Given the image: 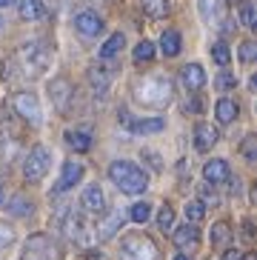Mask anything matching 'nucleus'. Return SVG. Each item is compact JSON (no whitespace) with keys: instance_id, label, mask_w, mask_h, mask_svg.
I'll return each mask as SVG.
<instances>
[{"instance_id":"f257e3e1","label":"nucleus","mask_w":257,"mask_h":260,"mask_svg":"<svg viewBox=\"0 0 257 260\" xmlns=\"http://www.w3.org/2000/svg\"><path fill=\"white\" fill-rule=\"evenodd\" d=\"M49 66H52V49L46 46L43 40H29L15 52V60H9L3 66V75L9 80H17V75L38 80L49 72Z\"/></svg>"},{"instance_id":"f03ea898","label":"nucleus","mask_w":257,"mask_h":260,"mask_svg":"<svg viewBox=\"0 0 257 260\" xmlns=\"http://www.w3.org/2000/svg\"><path fill=\"white\" fill-rule=\"evenodd\" d=\"M132 94H135V100L143 103V106L166 109L174 98V86L166 75H146V77H140V80H135Z\"/></svg>"},{"instance_id":"7ed1b4c3","label":"nucleus","mask_w":257,"mask_h":260,"mask_svg":"<svg viewBox=\"0 0 257 260\" xmlns=\"http://www.w3.org/2000/svg\"><path fill=\"white\" fill-rule=\"evenodd\" d=\"M109 180H112L123 194H143L149 186V177L137 163L132 160H114L109 166Z\"/></svg>"},{"instance_id":"20e7f679","label":"nucleus","mask_w":257,"mask_h":260,"mask_svg":"<svg viewBox=\"0 0 257 260\" xmlns=\"http://www.w3.org/2000/svg\"><path fill=\"white\" fill-rule=\"evenodd\" d=\"M120 257L123 260H157V243L146 235H126L120 240Z\"/></svg>"},{"instance_id":"39448f33","label":"nucleus","mask_w":257,"mask_h":260,"mask_svg":"<svg viewBox=\"0 0 257 260\" xmlns=\"http://www.w3.org/2000/svg\"><path fill=\"white\" fill-rule=\"evenodd\" d=\"M49 169H52V152L38 143L29 154H26V160H23V177H26L29 183H40V180L49 175Z\"/></svg>"},{"instance_id":"423d86ee","label":"nucleus","mask_w":257,"mask_h":260,"mask_svg":"<svg viewBox=\"0 0 257 260\" xmlns=\"http://www.w3.org/2000/svg\"><path fill=\"white\" fill-rule=\"evenodd\" d=\"M20 260H57V246L49 235H31L23 246Z\"/></svg>"},{"instance_id":"0eeeda50","label":"nucleus","mask_w":257,"mask_h":260,"mask_svg":"<svg viewBox=\"0 0 257 260\" xmlns=\"http://www.w3.org/2000/svg\"><path fill=\"white\" fill-rule=\"evenodd\" d=\"M12 103H15V112H17V115H20L26 123H29V126H40V123H43V109H40L38 94L17 92Z\"/></svg>"},{"instance_id":"6e6552de","label":"nucleus","mask_w":257,"mask_h":260,"mask_svg":"<svg viewBox=\"0 0 257 260\" xmlns=\"http://www.w3.org/2000/svg\"><path fill=\"white\" fill-rule=\"evenodd\" d=\"M63 229H66V235L75 240V243H89L91 237H94V229H91V223L86 220V214L80 212H66V220H63Z\"/></svg>"},{"instance_id":"1a4fd4ad","label":"nucleus","mask_w":257,"mask_h":260,"mask_svg":"<svg viewBox=\"0 0 257 260\" xmlns=\"http://www.w3.org/2000/svg\"><path fill=\"white\" fill-rule=\"evenodd\" d=\"M49 98H52L57 112H69V103L75 100V86L69 83L66 77H57L49 83Z\"/></svg>"},{"instance_id":"9d476101","label":"nucleus","mask_w":257,"mask_h":260,"mask_svg":"<svg viewBox=\"0 0 257 260\" xmlns=\"http://www.w3.org/2000/svg\"><path fill=\"white\" fill-rule=\"evenodd\" d=\"M83 175H86V166H83V163H75V160L63 163L60 180H57V186H54L52 194H63L66 189H75V186L80 183V180H83Z\"/></svg>"},{"instance_id":"9b49d317","label":"nucleus","mask_w":257,"mask_h":260,"mask_svg":"<svg viewBox=\"0 0 257 260\" xmlns=\"http://www.w3.org/2000/svg\"><path fill=\"white\" fill-rule=\"evenodd\" d=\"M114 75H117V66H114V63H109V60L98 63V66H91V69H89V83H91V89L103 94L109 86H112V77H114Z\"/></svg>"},{"instance_id":"f8f14e48","label":"nucleus","mask_w":257,"mask_h":260,"mask_svg":"<svg viewBox=\"0 0 257 260\" xmlns=\"http://www.w3.org/2000/svg\"><path fill=\"white\" fill-rule=\"evenodd\" d=\"M75 29L83 35V38H98V35H103V29H106V23H103V17L98 15V12H80V15H75Z\"/></svg>"},{"instance_id":"ddd939ff","label":"nucleus","mask_w":257,"mask_h":260,"mask_svg":"<svg viewBox=\"0 0 257 260\" xmlns=\"http://www.w3.org/2000/svg\"><path fill=\"white\" fill-rule=\"evenodd\" d=\"M120 117L126 120L128 132H135V135H160V132L166 129L163 117H137V120H132L126 112H120Z\"/></svg>"},{"instance_id":"4468645a","label":"nucleus","mask_w":257,"mask_h":260,"mask_svg":"<svg viewBox=\"0 0 257 260\" xmlns=\"http://www.w3.org/2000/svg\"><path fill=\"white\" fill-rule=\"evenodd\" d=\"M80 206L91 214H103L106 212V194H103V189L98 183H89L83 189V194H80Z\"/></svg>"},{"instance_id":"2eb2a0df","label":"nucleus","mask_w":257,"mask_h":260,"mask_svg":"<svg viewBox=\"0 0 257 260\" xmlns=\"http://www.w3.org/2000/svg\"><path fill=\"white\" fill-rule=\"evenodd\" d=\"M180 80L183 86L189 89V92H200L206 86V69L200 66V63H186L180 69Z\"/></svg>"},{"instance_id":"dca6fc26","label":"nucleus","mask_w":257,"mask_h":260,"mask_svg":"<svg viewBox=\"0 0 257 260\" xmlns=\"http://www.w3.org/2000/svg\"><path fill=\"white\" fill-rule=\"evenodd\" d=\"M203 177L206 183H223V180H229L232 177V172H229V160H223V157H212V160L203 166Z\"/></svg>"},{"instance_id":"f3484780","label":"nucleus","mask_w":257,"mask_h":260,"mask_svg":"<svg viewBox=\"0 0 257 260\" xmlns=\"http://www.w3.org/2000/svg\"><path fill=\"white\" fill-rule=\"evenodd\" d=\"M217 140H220V135L212 123H197L195 126V149L197 152H209Z\"/></svg>"},{"instance_id":"a211bd4d","label":"nucleus","mask_w":257,"mask_h":260,"mask_svg":"<svg viewBox=\"0 0 257 260\" xmlns=\"http://www.w3.org/2000/svg\"><path fill=\"white\" fill-rule=\"evenodd\" d=\"M174 246H180V249H195L200 243V229H197V223H186L180 229H174Z\"/></svg>"},{"instance_id":"6ab92c4d","label":"nucleus","mask_w":257,"mask_h":260,"mask_svg":"<svg viewBox=\"0 0 257 260\" xmlns=\"http://www.w3.org/2000/svg\"><path fill=\"white\" fill-rule=\"evenodd\" d=\"M63 140H66V146L72 149V152H89L91 149V132L89 129H69L66 135H63Z\"/></svg>"},{"instance_id":"aec40b11","label":"nucleus","mask_w":257,"mask_h":260,"mask_svg":"<svg viewBox=\"0 0 257 260\" xmlns=\"http://www.w3.org/2000/svg\"><path fill=\"white\" fill-rule=\"evenodd\" d=\"M237 115H240L237 100H232V98H220L217 100V106H214V117H217V123H235Z\"/></svg>"},{"instance_id":"412c9836","label":"nucleus","mask_w":257,"mask_h":260,"mask_svg":"<svg viewBox=\"0 0 257 260\" xmlns=\"http://www.w3.org/2000/svg\"><path fill=\"white\" fill-rule=\"evenodd\" d=\"M6 212L15 214V217H31V214H35V203H31L26 194H20V191H17V194H12V198H9Z\"/></svg>"},{"instance_id":"4be33fe9","label":"nucleus","mask_w":257,"mask_h":260,"mask_svg":"<svg viewBox=\"0 0 257 260\" xmlns=\"http://www.w3.org/2000/svg\"><path fill=\"white\" fill-rule=\"evenodd\" d=\"M180 49H183L180 31H177V29H166V31H163V38H160V52L166 54V57H177Z\"/></svg>"},{"instance_id":"5701e85b","label":"nucleus","mask_w":257,"mask_h":260,"mask_svg":"<svg viewBox=\"0 0 257 260\" xmlns=\"http://www.w3.org/2000/svg\"><path fill=\"white\" fill-rule=\"evenodd\" d=\"M123 46H126V38H123L120 31H114L112 38H109L103 46H100V52H98V54H100V60H114V57L123 52Z\"/></svg>"},{"instance_id":"b1692460","label":"nucleus","mask_w":257,"mask_h":260,"mask_svg":"<svg viewBox=\"0 0 257 260\" xmlns=\"http://www.w3.org/2000/svg\"><path fill=\"white\" fill-rule=\"evenodd\" d=\"M123 220H126V214H123V212H114L112 217H106V220L100 223V229H98L100 240H112V237L117 235V229L123 226Z\"/></svg>"},{"instance_id":"393cba45","label":"nucleus","mask_w":257,"mask_h":260,"mask_svg":"<svg viewBox=\"0 0 257 260\" xmlns=\"http://www.w3.org/2000/svg\"><path fill=\"white\" fill-rule=\"evenodd\" d=\"M17 12H20L23 20H40V17L46 15V9L40 0H20L17 3Z\"/></svg>"},{"instance_id":"a878e982","label":"nucleus","mask_w":257,"mask_h":260,"mask_svg":"<svg viewBox=\"0 0 257 260\" xmlns=\"http://www.w3.org/2000/svg\"><path fill=\"white\" fill-rule=\"evenodd\" d=\"M229 237H232V226H229V220H217L212 229H209V240H212V246L229 243Z\"/></svg>"},{"instance_id":"bb28decb","label":"nucleus","mask_w":257,"mask_h":260,"mask_svg":"<svg viewBox=\"0 0 257 260\" xmlns=\"http://www.w3.org/2000/svg\"><path fill=\"white\" fill-rule=\"evenodd\" d=\"M183 214H186V223H200L206 217V203L203 200H186Z\"/></svg>"},{"instance_id":"cd10ccee","label":"nucleus","mask_w":257,"mask_h":260,"mask_svg":"<svg viewBox=\"0 0 257 260\" xmlns=\"http://www.w3.org/2000/svg\"><path fill=\"white\" fill-rule=\"evenodd\" d=\"M132 57H135V63H151L154 60V43L151 40H140L135 46V52H132Z\"/></svg>"},{"instance_id":"c85d7f7f","label":"nucleus","mask_w":257,"mask_h":260,"mask_svg":"<svg viewBox=\"0 0 257 260\" xmlns=\"http://www.w3.org/2000/svg\"><path fill=\"white\" fill-rule=\"evenodd\" d=\"M240 23L246 26V29H254L257 26V9H254V3H249V0L240 3Z\"/></svg>"},{"instance_id":"c756f323","label":"nucleus","mask_w":257,"mask_h":260,"mask_svg":"<svg viewBox=\"0 0 257 260\" xmlns=\"http://www.w3.org/2000/svg\"><path fill=\"white\" fill-rule=\"evenodd\" d=\"M149 217H151V206L146 200H140V203H135V206L128 209V220L132 223H146Z\"/></svg>"},{"instance_id":"7c9ffc66","label":"nucleus","mask_w":257,"mask_h":260,"mask_svg":"<svg viewBox=\"0 0 257 260\" xmlns=\"http://www.w3.org/2000/svg\"><path fill=\"white\" fill-rule=\"evenodd\" d=\"M157 226H160V232H172V229H174V209L169 206V203H163V206H160V212H157Z\"/></svg>"},{"instance_id":"2f4dec72","label":"nucleus","mask_w":257,"mask_h":260,"mask_svg":"<svg viewBox=\"0 0 257 260\" xmlns=\"http://www.w3.org/2000/svg\"><path fill=\"white\" fill-rule=\"evenodd\" d=\"M212 60L217 63V66H226L229 60H232V52H229V46L223 43V40H217L212 46Z\"/></svg>"},{"instance_id":"473e14b6","label":"nucleus","mask_w":257,"mask_h":260,"mask_svg":"<svg viewBox=\"0 0 257 260\" xmlns=\"http://www.w3.org/2000/svg\"><path fill=\"white\" fill-rule=\"evenodd\" d=\"M12 243H15V229H12V226H6V223L0 220V254H6Z\"/></svg>"},{"instance_id":"72a5a7b5","label":"nucleus","mask_w":257,"mask_h":260,"mask_svg":"<svg viewBox=\"0 0 257 260\" xmlns=\"http://www.w3.org/2000/svg\"><path fill=\"white\" fill-rule=\"evenodd\" d=\"M200 3V15H203L206 23L217 20V0H197Z\"/></svg>"},{"instance_id":"f704fd0d","label":"nucleus","mask_w":257,"mask_h":260,"mask_svg":"<svg viewBox=\"0 0 257 260\" xmlns=\"http://www.w3.org/2000/svg\"><path fill=\"white\" fill-rule=\"evenodd\" d=\"M237 54H240L243 63H251L257 57V43H254V40H243L240 49H237Z\"/></svg>"},{"instance_id":"c9c22d12","label":"nucleus","mask_w":257,"mask_h":260,"mask_svg":"<svg viewBox=\"0 0 257 260\" xmlns=\"http://www.w3.org/2000/svg\"><path fill=\"white\" fill-rule=\"evenodd\" d=\"M214 86H217L220 92H226V89H235V86H237V77L232 75V72H220L217 80H214Z\"/></svg>"},{"instance_id":"e433bc0d","label":"nucleus","mask_w":257,"mask_h":260,"mask_svg":"<svg viewBox=\"0 0 257 260\" xmlns=\"http://www.w3.org/2000/svg\"><path fill=\"white\" fill-rule=\"evenodd\" d=\"M240 152H243V157H246L249 163H254V160H257V152H254V135H249V138L243 140Z\"/></svg>"},{"instance_id":"4c0bfd02","label":"nucleus","mask_w":257,"mask_h":260,"mask_svg":"<svg viewBox=\"0 0 257 260\" xmlns=\"http://www.w3.org/2000/svg\"><path fill=\"white\" fill-rule=\"evenodd\" d=\"M140 3H143V9L149 12V15H154V17L166 12V3H163V0H140Z\"/></svg>"},{"instance_id":"58836bf2","label":"nucleus","mask_w":257,"mask_h":260,"mask_svg":"<svg viewBox=\"0 0 257 260\" xmlns=\"http://www.w3.org/2000/svg\"><path fill=\"white\" fill-rule=\"evenodd\" d=\"M143 160H146V163H151V169H154V172H160V169H163V163H160V157H157L154 152H149V149L143 152Z\"/></svg>"},{"instance_id":"ea45409f","label":"nucleus","mask_w":257,"mask_h":260,"mask_svg":"<svg viewBox=\"0 0 257 260\" xmlns=\"http://www.w3.org/2000/svg\"><path fill=\"white\" fill-rule=\"evenodd\" d=\"M186 112H203V103H200V98L186 100Z\"/></svg>"},{"instance_id":"a19ab883","label":"nucleus","mask_w":257,"mask_h":260,"mask_svg":"<svg viewBox=\"0 0 257 260\" xmlns=\"http://www.w3.org/2000/svg\"><path fill=\"white\" fill-rule=\"evenodd\" d=\"M240 257H243V254L237 252V249H229V252L223 254V260H240Z\"/></svg>"},{"instance_id":"79ce46f5","label":"nucleus","mask_w":257,"mask_h":260,"mask_svg":"<svg viewBox=\"0 0 257 260\" xmlns=\"http://www.w3.org/2000/svg\"><path fill=\"white\" fill-rule=\"evenodd\" d=\"M86 260H109V257L103 252H89V254H86Z\"/></svg>"},{"instance_id":"37998d69","label":"nucleus","mask_w":257,"mask_h":260,"mask_svg":"<svg viewBox=\"0 0 257 260\" xmlns=\"http://www.w3.org/2000/svg\"><path fill=\"white\" fill-rule=\"evenodd\" d=\"M12 3H15V0H0V9H9Z\"/></svg>"},{"instance_id":"c03bdc74","label":"nucleus","mask_w":257,"mask_h":260,"mask_svg":"<svg viewBox=\"0 0 257 260\" xmlns=\"http://www.w3.org/2000/svg\"><path fill=\"white\" fill-rule=\"evenodd\" d=\"M172 260H189V254H183V252H180V254H174Z\"/></svg>"},{"instance_id":"a18cd8bd","label":"nucleus","mask_w":257,"mask_h":260,"mask_svg":"<svg viewBox=\"0 0 257 260\" xmlns=\"http://www.w3.org/2000/svg\"><path fill=\"white\" fill-rule=\"evenodd\" d=\"M240 260H257V257H254V254H243Z\"/></svg>"},{"instance_id":"49530a36","label":"nucleus","mask_w":257,"mask_h":260,"mask_svg":"<svg viewBox=\"0 0 257 260\" xmlns=\"http://www.w3.org/2000/svg\"><path fill=\"white\" fill-rule=\"evenodd\" d=\"M0 203H3V183H0Z\"/></svg>"},{"instance_id":"de8ad7c7","label":"nucleus","mask_w":257,"mask_h":260,"mask_svg":"<svg viewBox=\"0 0 257 260\" xmlns=\"http://www.w3.org/2000/svg\"><path fill=\"white\" fill-rule=\"evenodd\" d=\"M0 26H3V20H0Z\"/></svg>"}]
</instances>
